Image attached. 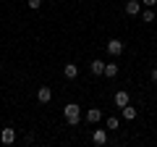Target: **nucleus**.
<instances>
[{"instance_id":"nucleus-1","label":"nucleus","mask_w":157,"mask_h":147,"mask_svg":"<svg viewBox=\"0 0 157 147\" xmlns=\"http://www.w3.org/2000/svg\"><path fill=\"white\" fill-rule=\"evenodd\" d=\"M63 113H66L68 126H78V118H81V108H78L76 102H68V105L63 108Z\"/></svg>"},{"instance_id":"nucleus-2","label":"nucleus","mask_w":157,"mask_h":147,"mask_svg":"<svg viewBox=\"0 0 157 147\" xmlns=\"http://www.w3.org/2000/svg\"><path fill=\"white\" fill-rule=\"evenodd\" d=\"M105 50L110 53V55H121V53L126 50V45H123V42H121V40H118V37H113V40H107Z\"/></svg>"},{"instance_id":"nucleus-3","label":"nucleus","mask_w":157,"mask_h":147,"mask_svg":"<svg viewBox=\"0 0 157 147\" xmlns=\"http://www.w3.org/2000/svg\"><path fill=\"white\" fill-rule=\"evenodd\" d=\"M50 100H52V89H50V87H39V89H37V102H39V105H47Z\"/></svg>"},{"instance_id":"nucleus-4","label":"nucleus","mask_w":157,"mask_h":147,"mask_svg":"<svg viewBox=\"0 0 157 147\" xmlns=\"http://www.w3.org/2000/svg\"><path fill=\"white\" fill-rule=\"evenodd\" d=\"M113 100H115V105H118V108H123V105H128V102H131V95H128L126 89H118Z\"/></svg>"},{"instance_id":"nucleus-5","label":"nucleus","mask_w":157,"mask_h":147,"mask_svg":"<svg viewBox=\"0 0 157 147\" xmlns=\"http://www.w3.org/2000/svg\"><path fill=\"white\" fill-rule=\"evenodd\" d=\"M126 13H128V16L141 13V0H126Z\"/></svg>"},{"instance_id":"nucleus-6","label":"nucleus","mask_w":157,"mask_h":147,"mask_svg":"<svg viewBox=\"0 0 157 147\" xmlns=\"http://www.w3.org/2000/svg\"><path fill=\"white\" fill-rule=\"evenodd\" d=\"M92 142H94V145H107V131L105 129H94V134H92Z\"/></svg>"},{"instance_id":"nucleus-7","label":"nucleus","mask_w":157,"mask_h":147,"mask_svg":"<svg viewBox=\"0 0 157 147\" xmlns=\"http://www.w3.org/2000/svg\"><path fill=\"white\" fill-rule=\"evenodd\" d=\"M63 76H66V79H76L78 76V66L76 63H66V66H63Z\"/></svg>"},{"instance_id":"nucleus-8","label":"nucleus","mask_w":157,"mask_h":147,"mask_svg":"<svg viewBox=\"0 0 157 147\" xmlns=\"http://www.w3.org/2000/svg\"><path fill=\"white\" fill-rule=\"evenodd\" d=\"M0 142H3V145H13V142H16V131L13 129H3L0 131Z\"/></svg>"},{"instance_id":"nucleus-9","label":"nucleus","mask_w":157,"mask_h":147,"mask_svg":"<svg viewBox=\"0 0 157 147\" xmlns=\"http://www.w3.org/2000/svg\"><path fill=\"white\" fill-rule=\"evenodd\" d=\"M100 118H102V110H100V108H89V110H86V121H89V124H97Z\"/></svg>"},{"instance_id":"nucleus-10","label":"nucleus","mask_w":157,"mask_h":147,"mask_svg":"<svg viewBox=\"0 0 157 147\" xmlns=\"http://www.w3.org/2000/svg\"><path fill=\"white\" fill-rule=\"evenodd\" d=\"M121 116H123L126 121H134V118H136V108H131V102H128V105L121 108Z\"/></svg>"},{"instance_id":"nucleus-11","label":"nucleus","mask_w":157,"mask_h":147,"mask_svg":"<svg viewBox=\"0 0 157 147\" xmlns=\"http://www.w3.org/2000/svg\"><path fill=\"white\" fill-rule=\"evenodd\" d=\"M89 71L94 74V76H100V74L105 71V61H100V58H97V61H92V63H89Z\"/></svg>"},{"instance_id":"nucleus-12","label":"nucleus","mask_w":157,"mask_h":147,"mask_svg":"<svg viewBox=\"0 0 157 147\" xmlns=\"http://www.w3.org/2000/svg\"><path fill=\"white\" fill-rule=\"evenodd\" d=\"M107 76V79H113V76H118V63H105V71H102Z\"/></svg>"},{"instance_id":"nucleus-13","label":"nucleus","mask_w":157,"mask_h":147,"mask_svg":"<svg viewBox=\"0 0 157 147\" xmlns=\"http://www.w3.org/2000/svg\"><path fill=\"white\" fill-rule=\"evenodd\" d=\"M141 21H144V24H152V21H155V11H152V8L141 11Z\"/></svg>"},{"instance_id":"nucleus-14","label":"nucleus","mask_w":157,"mask_h":147,"mask_svg":"<svg viewBox=\"0 0 157 147\" xmlns=\"http://www.w3.org/2000/svg\"><path fill=\"white\" fill-rule=\"evenodd\" d=\"M118 126H121V118L118 116H110L107 118V129H118Z\"/></svg>"},{"instance_id":"nucleus-15","label":"nucleus","mask_w":157,"mask_h":147,"mask_svg":"<svg viewBox=\"0 0 157 147\" xmlns=\"http://www.w3.org/2000/svg\"><path fill=\"white\" fill-rule=\"evenodd\" d=\"M26 6H29V8H32V11H37V8H39V6H42V0H26Z\"/></svg>"},{"instance_id":"nucleus-16","label":"nucleus","mask_w":157,"mask_h":147,"mask_svg":"<svg viewBox=\"0 0 157 147\" xmlns=\"http://www.w3.org/2000/svg\"><path fill=\"white\" fill-rule=\"evenodd\" d=\"M141 6H147V8H155V6H157V0H141Z\"/></svg>"},{"instance_id":"nucleus-17","label":"nucleus","mask_w":157,"mask_h":147,"mask_svg":"<svg viewBox=\"0 0 157 147\" xmlns=\"http://www.w3.org/2000/svg\"><path fill=\"white\" fill-rule=\"evenodd\" d=\"M149 76H152V81H155V84H157V66L152 68V74H149Z\"/></svg>"}]
</instances>
